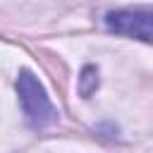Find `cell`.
Listing matches in <instances>:
<instances>
[{"label": "cell", "instance_id": "6da1fadb", "mask_svg": "<svg viewBox=\"0 0 153 153\" xmlns=\"http://www.w3.org/2000/svg\"><path fill=\"white\" fill-rule=\"evenodd\" d=\"M17 93H19L24 120L31 129H45V127L57 122V108L53 105V100H50L45 86L41 84V79L36 74H31L29 69L19 72Z\"/></svg>", "mask_w": 153, "mask_h": 153}, {"label": "cell", "instance_id": "7a4b0ae2", "mask_svg": "<svg viewBox=\"0 0 153 153\" xmlns=\"http://www.w3.org/2000/svg\"><path fill=\"white\" fill-rule=\"evenodd\" d=\"M105 24H108L110 31H115L120 36H129V38H136V41L153 43V12L115 10V12H108Z\"/></svg>", "mask_w": 153, "mask_h": 153}, {"label": "cell", "instance_id": "3957f363", "mask_svg": "<svg viewBox=\"0 0 153 153\" xmlns=\"http://www.w3.org/2000/svg\"><path fill=\"white\" fill-rule=\"evenodd\" d=\"M76 88H79V93L84 98H91V93H96V88H98V69L91 67V65H86L81 69V74H79Z\"/></svg>", "mask_w": 153, "mask_h": 153}]
</instances>
